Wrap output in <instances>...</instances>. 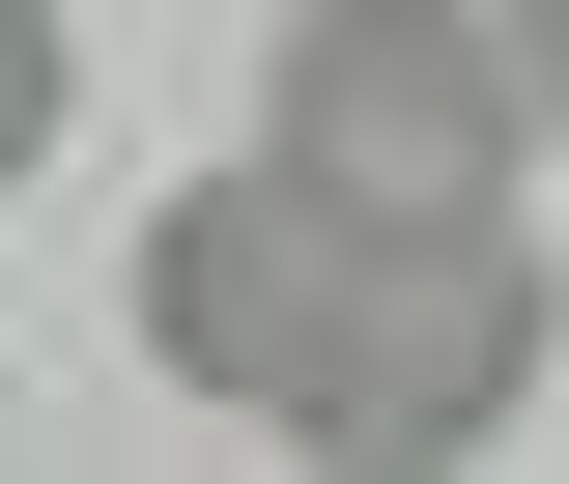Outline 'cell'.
<instances>
[{
	"label": "cell",
	"instance_id": "obj_1",
	"mask_svg": "<svg viewBox=\"0 0 569 484\" xmlns=\"http://www.w3.org/2000/svg\"><path fill=\"white\" fill-rule=\"evenodd\" d=\"M541 343H569L541 228H399L342 171H284V142L142 228V371L284 427V456H485L541 399Z\"/></svg>",
	"mask_w": 569,
	"mask_h": 484
},
{
	"label": "cell",
	"instance_id": "obj_2",
	"mask_svg": "<svg viewBox=\"0 0 569 484\" xmlns=\"http://www.w3.org/2000/svg\"><path fill=\"white\" fill-rule=\"evenodd\" d=\"M512 115H541V58L485 0H284V58H257V142L399 228H512Z\"/></svg>",
	"mask_w": 569,
	"mask_h": 484
},
{
	"label": "cell",
	"instance_id": "obj_3",
	"mask_svg": "<svg viewBox=\"0 0 569 484\" xmlns=\"http://www.w3.org/2000/svg\"><path fill=\"white\" fill-rule=\"evenodd\" d=\"M58 86H86V29H58V0H0V142H58Z\"/></svg>",
	"mask_w": 569,
	"mask_h": 484
},
{
	"label": "cell",
	"instance_id": "obj_4",
	"mask_svg": "<svg viewBox=\"0 0 569 484\" xmlns=\"http://www.w3.org/2000/svg\"><path fill=\"white\" fill-rule=\"evenodd\" d=\"M512 58H541V142H569V0H512Z\"/></svg>",
	"mask_w": 569,
	"mask_h": 484
}]
</instances>
